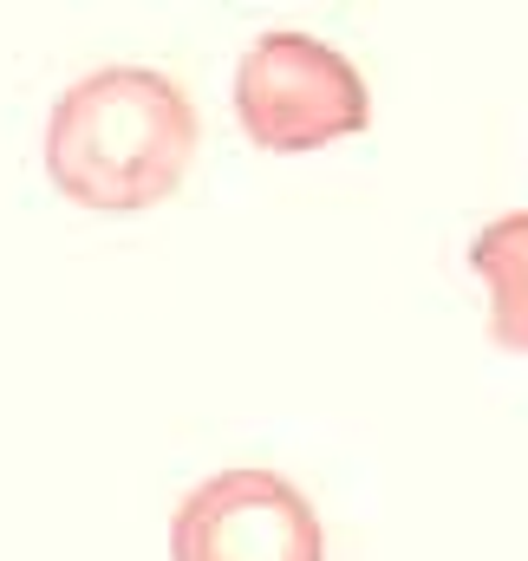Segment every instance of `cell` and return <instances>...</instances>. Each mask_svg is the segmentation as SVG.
Here are the masks:
<instances>
[{
  "instance_id": "6da1fadb",
  "label": "cell",
  "mask_w": 528,
  "mask_h": 561,
  "mask_svg": "<svg viewBox=\"0 0 528 561\" xmlns=\"http://www.w3.org/2000/svg\"><path fill=\"white\" fill-rule=\"evenodd\" d=\"M203 125L190 92L150 66H99L53 99L46 118V176L66 203L131 216L190 176Z\"/></svg>"
},
{
  "instance_id": "7a4b0ae2",
  "label": "cell",
  "mask_w": 528,
  "mask_h": 561,
  "mask_svg": "<svg viewBox=\"0 0 528 561\" xmlns=\"http://www.w3.org/2000/svg\"><path fill=\"white\" fill-rule=\"evenodd\" d=\"M236 118L262 150H320L372 125V92L340 46L262 33L236 66Z\"/></svg>"
},
{
  "instance_id": "3957f363",
  "label": "cell",
  "mask_w": 528,
  "mask_h": 561,
  "mask_svg": "<svg viewBox=\"0 0 528 561\" xmlns=\"http://www.w3.org/2000/svg\"><path fill=\"white\" fill-rule=\"evenodd\" d=\"M170 561H326V536L280 470L236 463L176 503Z\"/></svg>"
},
{
  "instance_id": "277c9868",
  "label": "cell",
  "mask_w": 528,
  "mask_h": 561,
  "mask_svg": "<svg viewBox=\"0 0 528 561\" xmlns=\"http://www.w3.org/2000/svg\"><path fill=\"white\" fill-rule=\"evenodd\" d=\"M470 268L490 287V340L503 353H528V209L477 229Z\"/></svg>"
}]
</instances>
